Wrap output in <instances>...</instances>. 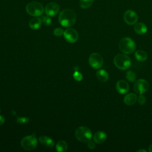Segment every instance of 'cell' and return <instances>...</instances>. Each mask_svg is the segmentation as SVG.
Listing matches in <instances>:
<instances>
[{
  "instance_id": "obj_1",
  "label": "cell",
  "mask_w": 152,
  "mask_h": 152,
  "mask_svg": "<svg viewBox=\"0 0 152 152\" xmlns=\"http://www.w3.org/2000/svg\"><path fill=\"white\" fill-rule=\"evenodd\" d=\"M59 23L65 27L73 26L76 21V14L71 9H65L62 11L58 17Z\"/></svg>"
},
{
  "instance_id": "obj_2",
  "label": "cell",
  "mask_w": 152,
  "mask_h": 152,
  "mask_svg": "<svg viewBox=\"0 0 152 152\" xmlns=\"http://www.w3.org/2000/svg\"><path fill=\"white\" fill-rule=\"evenodd\" d=\"M119 49L124 53L131 54L135 51L136 45L132 39L130 37H126L121 39L120 40L119 43Z\"/></svg>"
},
{
  "instance_id": "obj_3",
  "label": "cell",
  "mask_w": 152,
  "mask_h": 152,
  "mask_svg": "<svg viewBox=\"0 0 152 152\" xmlns=\"http://www.w3.org/2000/svg\"><path fill=\"white\" fill-rule=\"evenodd\" d=\"M113 63L118 68L122 70L128 69L131 64L130 58L125 54H118L116 55L113 59Z\"/></svg>"
},
{
  "instance_id": "obj_4",
  "label": "cell",
  "mask_w": 152,
  "mask_h": 152,
  "mask_svg": "<svg viewBox=\"0 0 152 152\" xmlns=\"http://www.w3.org/2000/svg\"><path fill=\"white\" fill-rule=\"evenodd\" d=\"M26 10L27 12L33 17H39L44 12L43 6L39 2L33 1L27 4Z\"/></svg>"
},
{
  "instance_id": "obj_5",
  "label": "cell",
  "mask_w": 152,
  "mask_h": 152,
  "mask_svg": "<svg viewBox=\"0 0 152 152\" xmlns=\"http://www.w3.org/2000/svg\"><path fill=\"white\" fill-rule=\"evenodd\" d=\"M76 138L81 142H88L92 138V132L87 126H81L78 127L75 132Z\"/></svg>"
},
{
  "instance_id": "obj_6",
  "label": "cell",
  "mask_w": 152,
  "mask_h": 152,
  "mask_svg": "<svg viewBox=\"0 0 152 152\" xmlns=\"http://www.w3.org/2000/svg\"><path fill=\"white\" fill-rule=\"evenodd\" d=\"M37 145V140L35 137V134H33L24 137L21 141V145L26 150L31 151L34 150Z\"/></svg>"
},
{
  "instance_id": "obj_7",
  "label": "cell",
  "mask_w": 152,
  "mask_h": 152,
  "mask_svg": "<svg viewBox=\"0 0 152 152\" xmlns=\"http://www.w3.org/2000/svg\"><path fill=\"white\" fill-rule=\"evenodd\" d=\"M88 63L91 68L99 69L103 65V59L99 53H93L89 56Z\"/></svg>"
},
{
  "instance_id": "obj_8",
  "label": "cell",
  "mask_w": 152,
  "mask_h": 152,
  "mask_svg": "<svg viewBox=\"0 0 152 152\" xmlns=\"http://www.w3.org/2000/svg\"><path fill=\"white\" fill-rule=\"evenodd\" d=\"M149 88L148 83L144 79H139L137 80L134 84V91L138 94H142L145 93Z\"/></svg>"
},
{
  "instance_id": "obj_9",
  "label": "cell",
  "mask_w": 152,
  "mask_h": 152,
  "mask_svg": "<svg viewBox=\"0 0 152 152\" xmlns=\"http://www.w3.org/2000/svg\"><path fill=\"white\" fill-rule=\"evenodd\" d=\"M138 15L133 10H129L125 12L124 19L125 23L129 25L135 24L138 21Z\"/></svg>"
},
{
  "instance_id": "obj_10",
  "label": "cell",
  "mask_w": 152,
  "mask_h": 152,
  "mask_svg": "<svg viewBox=\"0 0 152 152\" xmlns=\"http://www.w3.org/2000/svg\"><path fill=\"white\" fill-rule=\"evenodd\" d=\"M64 36L66 41L69 43H75L78 39V32L74 28H67L64 32Z\"/></svg>"
},
{
  "instance_id": "obj_11",
  "label": "cell",
  "mask_w": 152,
  "mask_h": 152,
  "mask_svg": "<svg viewBox=\"0 0 152 152\" xmlns=\"http://www.w3.org/2000/svg\"><path fill=\"white\" fill-rule=\"evenodd\" d=\"M59 11V6L56 2H51L48 4L45 8V13L49 17H53L56 15Z\"/></svg>"
},
{
  "instance_id": "obj_12",
  "label": "cell",
  "mask_w": 152,
  "mask_h": 152,
  "mask_svg": "<svg viewBox=\"0 0 152 152\" xmlns=\"http://www.w3.org/2000/svg\"><path fill=\"white\" fill-rule=\"evenodd\" d=\"M129 84L128 83L123 80H119L116 84V89L118 93L120 94H125L129 90Z\"/></svg>"
},
{
  "instance_id": "obj_13",
  "label": "cell",
  "mask_w": 152,
  "mask_h": 152,
  "mask_svg": "<svg viewBox=\"0 0 152 152\" xmlns=\"http://www.w3.org/2000/svg\"><path fill=\"white\" fill-rule=\"evenodd\" d=\"M107 138L106 133L103 131H99L96 132L93 135V140L97 144H102L103 143Z\"/></svg>"
},
{
  "instance_id": "obj_14",
  "label": "cell",
  "mask_w": 152,
  "mask_h": 152,
  "mask_svg": "<svg viewBox=\"0 0 152 152\" xmlns=\"http://www.w3.org/2000/svg\"><path fill=\"white\" fill-rule=\"evenodd\" d=\"M39 141L42 145L47 147L52 148L54 146L53 140L48 136H45V135L40 136L39 138Z\"/></svg>"
},
{
  "instance_id": "obj_15",
  "label": "cell",
  "mask_w": 152,
  "mask_h": 152,
  "mask_svg": "<svg viewBox=\"0 0 152 152\" xmlns=\"http://www.w3.org/2000/svg\"><path fill=\"white\" fill-rule=\"evenodd\" d=\"M137 100V96L134 93H128L124 97V103L126 105H133Z\"/></svg>"
},
{
  "instance_id": "obj_16",
  "label": "cell",
  "mask_w": 152,
  "mask_h": 152,
  "mask_svg": "<svg viewBox=\"0 0 152 152\" xmlns=\"http://www.w3.org/2000/svg\"><path fill=\"white\" fill-rule=\"evenodd\" d=\"M42 23L40 18L39 17H34L29 21V27L33 30H37L40 28Z\"/></svg>"
},
{
  "instance_id": "obj_17",
  "label": "cell",
  "mask_w": 152,
  "mask_h": 152,
  "mask_svg": "<svg viewBox=\"0 0 152 152\" xmlns=\"http://www.w3.org/2000/svg\"><path fill=\"white\" fill-rule=\"evenodd\" d=\"M134 30L135 31L140 35L144 34L147 31V27L145 24L142 23H138L134 26Z\"/></svg>"
},
{
  "instance_id": "obj_18",
  "label": "cell",
  "mask_w": 152,
  "mask_h": 152,
  "mask_svg": "<svg viewBox=\"0 0 152 152\" xmlns=\"http://www.w3.org/2000/svg\"><path fill=\"white\" fill-rule=\"evenodd\" d=\"M96 77L99 81L104 83L109 79V74L104 69H100L96 72Z\"/></svg>"
},
{
  "instance_id": "obj_19",
  "label": "cell",
  "mask_w": 152,
  "mask_h": 152,
  "mask_svg": "<svg viewBox=\"0 0 152 152\" xmlns=\"http://www.w3.org/2000/svg\"><path fill=\"white\" fill-rule=\"evenodd\" d=\"M135 57L137 60L141 62H143L147 60L148 58V55H147V53L144 50H138L135 52Z\"/></svg>"
},
{
  "instance_id": "obj_20",
  "label": "cell",
  "mask_w": 152,
  "mask_h": 152,
  "mask_svg": "<svg viewBox=\"0 0 152 152\" xmlns=\"http://www.w3.org/2000/svg\"><path fill=\"white\" fill-rule=\"evenodd\" d=\"M56 151L58 152H65L68 149V144L65 141H59L56 145Z\"/></svg>"
},
{
  "instance_id": "obj_21",
  "label": "cell",
  "mask_w": 152,
  "mask_h": 152,
  "mask_svg": "<svg viewBox=\"0 0 152 152\" xmlns=\"http://www.w3.org/2000/svg\"><path fill=\"white\" fill-rule=\"evenodd\" d=\"M94 0H80V6L83 9L89 8L93 3Z\"/></svg>"
},
{
  "instance_id": "obj_22",
  "label": "cell",
  "mask_w": 152,
  "mask_h": 152,
  "mask_svg": "<svg viewBox=\"0 0 152 152\" xmlns=\"http://www.w3.org/2000/svg\"><path fill=\"white\" fill-rule=\"evenodd\" d=\"M126 78L128 81L132 83L134 82L136 80V75L132 71H128L126 73Z\"/></svg>"
},
{
  "instance_id": "obj_23",
  "label": "cell",
  "mask_w": 152,
  "mask_h": 152,
  "mask_svg": "<svg viewBox=\"0 0 152 152\" xmlns=\"http://www.w3.org/2000/svg\"><path fill=\"white\" fill-rule=\"evenodd\" d=\"M40 18L42 20V23L45 26H49L52 23V20H51L50 18L49 17V16H48L47 15L42 16Z\"/></svg>"
},
{
  "instance_id": "obj_24",
  "label": "cell",
  "mask_w": 152,
  "mask_h": 152,
  "mask_svg": "<svg viewBox=\"0 0 152 152\" xmlns=\"http://www.w3.org/2000/svg\"><path fill=\"white\" fill-rule=\"evenodd\" d=\"M73 77L74 79L77 81H80L83 79V75L78 71H75L73 74Z\"/></svg>"
},
{
  "instance_id": "obj_25",
  "label": "cell",
  "mask_w": 152,
  "mask_h": 152,
  "mask_svg": "<svg viewBox=\"0 0 152 152\" xmlns=\"http://www.w3.org/2000/svg\"><path fill=\"white\" fill-rule=\"evenodd\" d=\"M64 30L61 28H56L53 30V34L56 36H61L64 34Z\"/></svg>"
},
{
  "instance_id": "obj_26",
  "label": "cell",
  "mask_w": 152,
  "mask_h": 152,
  "mask_svg": "<svg viewBox=\"0 0 152 152\" xmlns=\"http://www.w3.org/2000/svg\"><path fill=\"white\" fill-rule=\"evenodd\" d=\"M137 100H138V102L140 104L143 105L145 102L146 99H145V97L144 95H142V94L139 95V96L137 98Z\"/></svg>"
},
{
  "instance_id": "obj_27",
  "label": "cell",
  "mask_w": 152,
  "mask_h": 152,
  "mask_svg": "<svg viewBox=\"0 0 152 152\" xmlns=\"http://www.w3.org/2000/svg\"><path fill=\"white\" fill-rule=\"evenodd\" d=\"M28 121V118L25 117H19L17 119V122L19 124H26Z\"/></svg>"
},
{
  "instance_id": "obj_28",
  "label": "cell",
  "mask_w": 152,
  "mask_h": 152,
  "mask_svg": "<svg viewBox=\"0 0 152 152\" xmlns=\"http://www.w3.org/2000/svg\"><path fill=\"white\" fill-rule=\"evenodd\" d=\"M87 147H88L89 149H91V150L94 149L96 147L94 141H91V140L90 141H88L87 142Z\"/></svg>"
},
{
  "instance_id": "obj_29",
  "label": "cell",
  "mask_w": 152,
  "mask_h": 152,
  "mask_svg": "<svg viewBox=\"0 0 152 152\" xmlns=\"http://www.w3.org/2000/svg\"><path fill=\"white\" fill-rule=\"evenodd\" d=\"M4 122H5L4 118L2 116L0 115V125H2L4 123Z\"/></svg>"
},
{
  "instance_id": "obj_30",
  "label": "cell",
  "mask_w": 152,
  "mask_h": 152,
  "mask_svg": "<svg viewBox=\"0 0 152 152\" xmlns=\"http://www.w3.org/2000/svg\"><path fill=\"white\" fill-rule=\"evenodd\" d=\"M137 152H146V150L144 149H140V150H138Z\"/></svg>"
},
{
  "instance_id": "obj_31",
  "label": "cell",
  "mask_w": 152,
  "mask_h": 152,
  "mask_svg": "<svg viewBox=\"0 0 152 152\" xmlns=\"http://www.w3.org/2000/svg\"><path fill=\"white\" fill-rule=\"evenodd\" d=\"M148 151H149L150 152H152V144L150 145L149 148H148Z\"/></svg>"
},
{
  "instance_id": "obj_32",
  "label": "cell",
  "mask_w": 152,
  "mask_h": 152,
  "mask_svg": "<svg viewBox=\"0 0 152 152\" xmlns=\"http://www.w3.org/2000/svg\"><path fill=\"white\" fill-rule=\"evenodd\" d=\"M0 112H1V109H0Z\"/></svg>"
}]
</instances>
